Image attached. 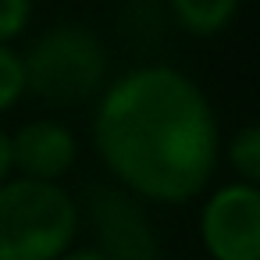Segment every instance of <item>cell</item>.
<instances>
[{"label": "cell", "mask_w": 260, "mask_h": 260, "mask_svg": "<svg viewBox=\"0 0 260 260\" xmlns=\"http://www.w3.org/2000/svg\"><path fill=\"white\" fill-rule=\"evenodd\" d=\"M93 146L128 196L153 207L196 200L221 160L207 93L171 64H139L96 96Z\"/></svg>", "instance_id": "obj_1"}, {"label": "cell", "mask_w": 260, "mask_h": 260, "mask_svg": "<svg viewBox=\"0 0 260 260\" xmlns=\"http://www.w3.org/2000/svg\"><path fill=\"white\" fill-rule=\"evenodd\" d=\"M79 224V203L61 182L11 175L0 185V260H61Z\"/></svg>", "instance_id": "obj_2"}, {"label": "cell", "mask_w": 260, "mask_h": 260, "mask_svg": "<svg viewBox=\"0 0 260 260\" xmlns=\"http://www.w3.org/2000/svg\"><path fill=\"white\" fill-rule=\"evenodd\" d=\"M25 89L54 107H79L96 100L111 82V54L86 25H54L22 54Z\"/></svg>", "instance_id": "obj_3"}, {"label": "cell", "mask_w": 260, "mask_h": 260, "mask_svg": "<svg viewBox=\"0 0 260 260\" xmlns=\"http://www.w3.org/2000/svg\"><path fill=\"white\" fill-rule=\"evenodd\" d=\"M200 242L210 260H260V189L228 182L200 207Z\"/></svg>", "instance_id": "obj_4"}, {"label": "cell", "mask_w": 260, "mask_h": 260, "mask_svg": "<svg viewBox=\"0 0 260 260\" xmlns=\"http://www.w3.org/2000/svg\"><path fill=\"white\" fill-rule=\"evenodd\" d=\"M93 228L107 260H160V239L136 196L125 189H93Z\"/></svg>", "instance_id": "obj_5"}, {"label": "cell", "mask_w": 260, "mask_h": 260, "mask_svg": "<svg viewBox=\"0 0 260 260\" xmlns=\"http://www.w3.org/2000/svg\"><path fill=\"white\" fill-rule=\"evenodd\" d=\"M75 160H79V139L57 118H36L25 121L18 132H11V168L18 178L61 182L75 168Z\"/></svg>", "instance_id": "obj_6"}, {"label": "cell", "mask_w": 260, "mask_h": 260, "mask_svg": "<svg viewBox=\"0 0 260 260\" xmlns=\"http://www.w3.org/2000/svg\"><path fill=\"white\" fill-rule=\"evenodd\" d=\"M168 8L182 32L210 40V36H221L235 22L239 0H168Z\"/></svg>", "instance_id": "obj_7"}, {"label": "cell", "mask_w": 260, "mask_h": 260, "mask_svg": "<svg viewBox=\"0 0 260 260\" xmlns=\"http://www.w3.org/2000/svg\"><path fill=\"white\" fill-rule=\"evenodd\" d=\"M224 157H228V164L235 171V182H246V185H256L260 189V121L242 125L228 139Z\"/></svg>", "instance_id": "obj_8"}, {"label": "cell", "mask_w": 260, "mask_h": 260, "mask_svg": "<svg viewBox=\"0 0 260 260\" xmlns=\"http://www.w3.org/2000/svg\"><path fill=\"white\" fill-rule=\"evenodd\" d=\"M25 64L22 54L8 43H0V114H8L25 96Z\"/></svg>", "instance_id": "obj_9"}, {"label": "cell", "mask_w": 260, "mask_h": 260, "mask_svg": "<svg viewBox=\"0 0 260 260\" xmlns=\"http://www.w3.org/2000/svg\"><path fill=\"white\" fill-rule=\"evenodd\" d=\"M36 0H0V43H15L32 25Z\"/></svg>", "instance_id": "obj_10"}, {"label": "cell", "mask_w": 260, "mask_h": 260, "mask_svg": "<svg viewBox=\"0 0 260 260\" xmlns=\"http://www.w3.org/2000/svg\"><path fill=\"white\" fill-rule=\"evenodd\" d=\"M11 175H15V168H11V132L0 128V185H4Z\"/></svg>", "instance_id": "obj_11"}, {"label": "cell", "mask_w": 260, "mask_h": 260, "mask_svg": "<svg viewBox=\"0 0 260 260\" xmlns=\"http://www.w3.org/2000/svg\"><path fill=\"white\" fill-rule=\"evenodd\" d=\"M61 260H107V256H104L100 249H93V246H86V249H75V246H72Z\"/></svg>", "instance_id": "obj_12"}]
</instances>
